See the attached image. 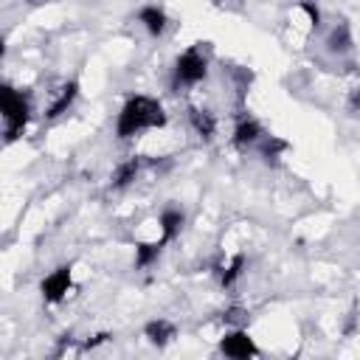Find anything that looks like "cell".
<instances>
[{
  "label": "cell",
  "mask_w": 360,
  "mask_h": 360,
  "mask_svg": "<svg viewBox=\"0 0 360 360\" xmlns=\"http://www.w3.org/2000/svg\"><path fill=\"white\" fill-rule=\"evenodd\" d=\"M169 124V115L163 110V104L152 96H143V93H132L121 110H118V118H115V138L118 141H129L146 129H163Z\"/></svg>",
  "instance_id": "1"
},
{
  "label": "cell",
  "mask_w": 360,
  "mask_h": 360,
  "mask_svg": "<svg viewBox=\"0 0 360 360\" xmlns=\"http://www.w3.org/2000/svg\"><path fill=\"white\" fill-rule=\"evenodd\" d=\"M0 112H3V135H6V146H11L14 141L22 138V132L28 129L34 104H31V93L14 87L11 82L3 84L0 90Z\"/></svg>",
  "instance_id": "2"
},
{
  "label": "cell",
  "mask_w": 360,
  "mask_h": 360,
  "mask_svg": "<svg viewBox=\"0 0 360 360\" xmlns=\"http://www.w3.org/2000/svg\"><path fill=\"white\" fill-rule=\"evenodd\" d=\"M205 76H208V56L202 53L200 45H191L183 53H177V59L172 65V87L174 90L197 87L200 82H205Z\"/></svg>",
  "instance_id": "3"
},
{
  "label": "cell",
  "mask_w": 360,
  "mask_h": 360,
  "mask_svg": "<svg viewBox=\"0 0 360 360\" xmlns=\"http://www.w3.org/2000/svg\"><path fill=\"white\" fill-rule=\"evenodd\" d=\"M70 290H73V264H59L39 281V295L45 304H62Z\"/></svg>",
  "instance_id": "4"
},
{
  "label": "cell",
  "mask_w": 360,
  "mask_h": 360,
  "mask_svg": "<svg viewBox=\"0 0 360 360\" xmlns=\"http://www.w3.org/2000/svg\"><path fill=\"white\" fill-rule=\"evenodd\" d=\"M219 352L231 360H250V357H259V346L256 340L248 335V329L236 326V329H228L219 340Z\"/></svg>",
  "instance_id": "5"
},
{
  "label": "cell",
  "mask_w": 360,
  "mask_h": 360,
  "mask_svg": "<svg viewBox=\"0 0 360 360\" xmlns=\"http://www.w3.org/2000/svg\"><path fill=\"white\" fill-rule=\"evenodd\" d=\"M264 138H267V135H264V127H262V124H259L253 115L242 112V115L236 118V124H233V135H231V143H233V149H239V152H248V149L259 146Z\"/></svg>",
  "instance_id": "6"
},
{
  "label": "cell",
  "mask_w": 360,
  "mask_h": 360,
  "mask_svg": "<svg viewBox=\"0 0 360 360\" xmlns=\"http://www.w3.org/2000/svg\"><path fill=\"white\" fill-rule=\"evenodd\" d=\"M188 124H191L194 135H197L202 143H211V141L217 138L219 121H217V115H214L208 107H188Z\"/></svg>",
  "instance_id": "7"
},
{
  "label": "cell",
  "mask_w": 360,
  "mask_h": 360,
  "mask_svg": "<svg viewBox=\"0 0 360 360\" xmlns=\"http://www.w3.org/2000/svg\"><path fill=\"white\" fill-rule=\"evenodd\" d=\"M138 22H141V28H143L152 39H158V37H163L166 28H169V14H166L160 6L146 3V6L138 8Z\"/></svg>",
  "instance_id": "8"
},
{
  "label": "cell",
  "mask_w": 360,
  "mask_h": 360,
  "mask_svg": "<svg viewBox=\"0 0 360 360\" xmlns=\"http://www.w3.org/2000/svg\"><path fill=\"white\" fill-rule=\"evenodd\" d=\"M141 169H143V158H138V155L121 160V163L112 169V174H110V188H112V191H124V188H129V186L138 180Z\"/></svg>",
  "instance_id": "9"
},
{
  "label": "cell",
  "mask_w": 360,
  "mask_h": 360,
  "mask_svg": "<svg viewBox=\"0 0 360 360\" xmlns=\"http://www.w3.org/2000/svg\"><path fill=\"white\" fill-rule=\"evenodd\" d=\"M76 98H79V82L76 79H70V82H65L59 90H56V96H53V101L48 104V118H59V115H65L73 104H76Z\"/></svg>",
  "instance_id": "10"
},
{
  "label": "cell",
  "mask_w": 360,
  "mask_h": 360,
  "mask_svg": "<svg viewBox=\"0 0 360 360\" xmlns=\"http://www.w3.org/2000/svg\"><path fill=\"white\" fill-rule=\"evenodd\" d=\"M158 222H160V239L169 245V242H174V239L180 236V231H183V225H186V214H183L177 205H166V208L160 211Z\"/></svg>",
  "instance_id": "11"
},
{
  "label": "cell",
  "mask_w": 360,
  "mask_h": 360,
  "mask_svg": "<svg viewBox=\"0 0 360 360\" xmlns=\"http://www.w3.org/2000/svg\"><path fill=\"white\" fill-rule=\"evenodd\" d=\"M143 338H146L152 346L166 349V346L177 338V326H174L172 321H166V318H155V321H149V323L143 326Z\"/></svg>",
  "instance_id": "12"
},
{
  "label": "cell",
  "mask_w": 360,
  "mask_h": 360,
  "mask_svg": "<svg viewBox=\"0 0 360 360\" xmlns=\"http://www.w3.org/2000/svg\"><path fill=\"white\" fill-rule=\"evenodd\" d=\"M163 248H166L163 239H155V242H138V245H135V259H132L135 270H146V267H152V264L160 259Z\"/></svg>",
  "instance_id": "13"
},
{
  "label": "cell",
  "mask_w": 360,
  "mask_h": 360,
  "mask_svg": "<svg viewBox=\"0 0 360 360\" xmlns=\"http://www.w3.org/2000/svg\"><path fill=\"white\" fill-rule=\"evenodd\" d=\"M242 273H245V253H233L225 264H219V267H217L219 287H222V290H231V287L242 278Z\"/></svg>",
  "instance_id": "14"
},
{
  "label": "cell",
  "mask_w": 360,
  "mask_h": 360,
  "mask_svg": "<svg viewBox=\"0 0 360 360\" xmlns=\"http://www.w3.org/2000/svg\"><path fill=\"white\" fill-rule=\"evenodd\" d=\"M326 45H329L332 53H346V51H352V31H349V25H346V22H338V25L332 28Z\"/></svg>",
  "instance_id": "15"
},
{
  "label": "cell",
  "mask_w": 360,
  "mask_h": 360,
  "mask_svg": "<svg viewBox=\"0 0 360 360\" xmlns=\"http://www.w3.org/2000/svg\"><path fill=\"white\" fill-rule=\"evenodd\" d=\"M298 8H301L307 17H309V22H312L315 28L321 25V11H318V6H315L312 0H301V3H298Z\"/></svg>",
  "instance_id": "16"
},
{
  "label": "cell",
  "mask_w": 360,
  "mask_h": 360,
  "mask_svg": "<svg viewBox=\"0 0 360 360\" xmlns=\"http://www.w3.org/2000/svg\"><path fill=\"white\" fill-rule=\"evenodd\" d=\"M110 338H112L110 332H98V335H93V338H87V340L82 343V349H84V352H90V349H96V346H101V343H107Z\"/></svg>",
  "instance_id": "17"
}]
</instances>
